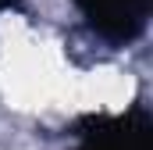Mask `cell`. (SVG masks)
I'll return each instance as SVG.
<instances>
[{
    "mask_svg": "<svg viewBox=\"0 0 153 150\" xmlns=\"http://www.w3.org/2000/svg\"><path fill=\"white\" fill-rule=\"evenodd\" d=\"M75 150H153V125L143 107L125 114H85L75 125Z\"/></svg>",
    "mask_w": 153,
    "mask_h": 150,
    "instance_id": "obj_1",
    "label": "cell"
},
{
    "mask_svg": "<svg viewBox=\"0 0 153 150\" xmlns=\"http://www.w3.org/2000/svg\"><path fill=\"white\" fill-rule=\"evenodd\" d=\"M93 36L111 46H128L146 32L153 0H71Z\"/></svg>",
    "mask_w": 153,
    "mask_h": 150,
    "instance_id": "obj_2",
    "label": "cell"
},
{
    "mask_svg": "<svg viewBox=\"0 0 153 150\" xmlns=\"http://www.w3.org/2000/svg\"><path fill=\"white\" fill-rule=\"evenodd\" d=\"M22 7V0H0V14H7V11H18Z\"/></svg>",
    "mask_w": 153,
    "mask_h": 150,
    "instance_id": "obj_3",
    "label": "cell"
}]
</instances>
